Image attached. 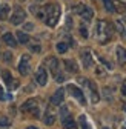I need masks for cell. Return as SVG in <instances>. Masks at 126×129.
<instances>
[{
	"instance_id": "cell-26",
	"label": "cell",
	"mask_w": 126,
	"mask_h": 129,
	"mask_svg": "<svg viewBox=\"0 0 126 129\" xmlns=\"http://www.w3.org/2000/svg\"><path fill=\"white\" fill-rule=\"evenodd\" d=\"M3 60H5L6 63H9V61L12 60V54H11V52H5V54H3Z\"/></svg>"
},
{
	"instance_id": "cell-18",
	"label": "cell",
	"mask_w": 126,
	"mask_h": 129,
	"mask_svg": "<svg viewBox=\"0 0 126 129\" xmlns=\"http://www.w3.org/2000/svg\"><path fill=\"white\" fill-rule=\"evenodd\" d=\"M43 121H45V124H54V121H55V117H54V114H51L49 111H46V114H45V117H43Z\"/></svg>"
},
{
	"instance_id": "cell-14",
	"label": "cell",
	"mask_w": 126,
	"mask_h": 129,
	"mask_svg": "<svg viewBox=\"0 0 126 129\" xmlns=\"http://www.w3.org/2000/svg\"><path fill=\"white\" fill-rule=\"evenodd\" d=\"M61 124H63V129H77V124L75 121L72 120L71 115H66L61 118Z\"/></svg>"
},
{
	"instance_id": "cell-21",
	"label": "cell",
	"mask_w": 126,
	"mask_h": 129,
	"mask_svg": "<svg viewBox=\"0 0 126 129\" xmlns=\"http://www.w3.org/2000/svg\"><path fill=\"white\" fill-rule=\"evenodd\" d=\"M80 126H82V129H92V126L88 123L86 115H80Z\"/></svg>"
},
{
	"instance_id": "cell-25",
	"label": "cell",
	"mask_w": 126,
	"mask_h": 129,
	"mask_svg": "<svg viewBox=\"0 0 126 129\" xmlns=\"http://www.w3.org/2000/svg\"><path fill=\"white\" fill-rule=\"evenodd\" d=\"M9 124V118H6V117H0V126L2 127H6Z\"/></svg>"
},
{
	"instance_id": "cell-17",
	"label": "cell",
	"mask_w": 126,
	"mask_h": 129,
	"mask_svg": "<svg viewBox=\"0 0 126 129\" xmlns=\"http://www.w3.org/2000/svg\"><path fill=\"white\" fill-rule=\"evenodd\" d=\"M63 63H65V66H66V71H69L72 74H75L78 71V66H77V63L74 60H65Z\"/></svg>"
},
{
	"instance_id": "cell-28",
	"label": "cell",
	"mask_w": 126,
	"mask_h": 129,
	"mask_svg": "<svg viewBox=\"0 0 126 129\" xmlns=\"http://www.w3.org/2000/svg\"><path fill=\"white\" fill-rule=\"evenodd\" d=\"M60 115H61V118H63V117H66V115H69V114H68V109H66L65 106H61V111H60Z\"/></svg>"
},
{
	"instance_id": "cell-27",
	"label": "cell",
	"mask_w": 126,
	"mask_h": 129,
	"mask_svg": "<svg viewBox=\"0 0 126 129\" xmlns=\"http://www.w3.org/2000/svg\"><path fill=\"white\" fill-rule=\"evenodd\" d=\"M80 34H82V37H88V29L85 28V26H80Z\"/></svg>"
},
{
	"instance_id": "cell-10",
	"label": "cell",
	"mask_w": 126,
	"mask_h": 129,
	"mask_svg": "<svg viewBox=\"0 0 126 129\" xmlns=\"http://www.w3.org/2000/svg\"><path fill=\"white\" fill-rule=\"evenodd\" d=\"M82 63H83V68H86V69L92 68L94 60H92V55H91L89 51H83L82 52Z\"/></svg>"
},
{
	"instance_id": "cell-29",
	"label": "cell",
	"mask_w": 126,
	"mask_h": 129,
	"mask_svg": "<svg viewBox=\"0 0 126 129\" xmlns=\"http://www.w3.org/2000/svg\"><path fill=\"white\" fill-rule=\"evenodd\" d=\"M121 92H123V95L126 97V80L123 82V85H121Z\"/></svg>"
},
{
	"instance_id": "cell-6",
	"label": "cell",
	"mask_w": 126,
	"mask_h": 129,
	"mask_svg": "<svg viewBox=\"0 0 126 129\" xmlns=\"http://www.w3.org/2000/svg\"><path fill=\"white\" fill-rule=\"evenodd\" d=\"M36 80H37V83H39L40 86H45L46 83H48V72H46V69H45L43 66L37 69V72H36Z\"/></svg>"
},
{
	"instance_id": "cell-2",
	"label": "cell",
	"mask_w": 126,
	"mask_h": 129,
	"mask_svg": "<svg viewBox=\"0 0 126 129\" xmlns=\"http://www.w3.org/2000/svg\"><path fill=\"white\" fill-rule=\"evenodd\" d=\"M112 32H114V28H112L111 23H108L105 20H99L97 22V26H96V39L100 43H106L108 40H111Z\"/></svg>"
},
{
	"instance_id": "cell-5",
	"label": "cell",
	"mask_w": 126,
	"mask_h": 129,
	"mask_svg": "<svg viewBox=\"0 0 126 129\" xmlns=\"http://www.w3.org/2000/svg\"><path fill=\"white\" fill-rule=\"evenodd\" d=\"M66 89L69 91V94H71L72 97H75V99L80 102V105H86V99H85V95H83V92H82L80 88H77L75 85H68Z\"/></svg>"
},
{
	"instance_id": "cell-19",
	"label": "cell",
	"mask_w": 126,
	"mask_h": 129,
	"mask_svg": "<svg viewBox=\"0 0 126 129\" xmlns=\"http://www.w3.org/2000/svg\"><path fill=\"white\" fill-rule=\"evenodd\" d=\"M9 12H11L9 6H2L0 8V20H6L9 17Z\"/></svg>"
},
{
	"instance_id": "cell-32",
	"label": "cell",
	"mask_w": 126,
	"mask_h": 129,
	"mask_svg": "<svg viewBox=\"0 0 126 129\" xmlns=\"http://www.w3.org/2000/svg\"><path fill=\"white\" fill-rule=\"evenodd\" d=\"M2 92H3V91H2V88H0V94H2Z\"/></svg>"
},
{
	"instance_id": "cell-7",
	"label": "cell",
	"mask_w": 126,
	"mask_h": 129,
	"mask_svg": "<svg viewBox=\"0 0 126 129\" xmlns=\"http://www.w3.org/2000/svg\"><path fill=\"white\" fill-rule=\"evenodd\" d=\"M19 72L22 75H28L29 72V55H23L19 63Z\"/></svg>"
},
{
	"instance_id": "cell-22",
	"label": "cell",
	"mask_w": 126,
	"mask_h": 129,
	"mask_svg": "<svg viewBox=\"0 0 126 129\" xmlns=\"http://www.w3.org/2000/svg\"><path fill=\"white\" fill-rule=\"evenodd\" d=\"M114 11H117V12H126V5L124 3H120V2H115L114 3Z\"/></svg>"
},
{
	"instance_id": "cell-8",
	"label": "cell",
	"mask_w": 126,
	"mask_h": 129,
	"mask_svg": "<svg viewBox=\"0 0 126 129\" xmlns=\"http://www.w3.org/2000/svg\"><path fill=\"white\" fill-rule=\"evenodd\" d=\"M63 99H65V91H63V89H57V91H55V94L51 97V105L58 106V105H61Z\"/></svg>"
},
{
	"instance_id": "cell-16",
	"label": "cell",
	"mask_w": 126,
	"mask_h": 129,
	"mask_svg": "<svg viewBox=\"0 0 126 129\" xmlns=\"http://www.w3.org/2000/svg\"><path fill=\"white\" fill-rule=\"evenodd\" d=\"M3 42H5L8 46H11V48L17 46V40H15V39H14V36H12V34H9V32L3 34Z\"/></svg>"
},
{
	"instance_id": "cell-1",
	"label": "cell",
	"mask_w": 126,
	"mask_h": 129,
	"mask_svg": "<svg viewBox=\"0 0 126 129\" xmlns=\"http://www.w3.org/2000/svg\"><path fill=\"white\" fill-rule=\"evenodd\" d=\"M60 19V6L55 3H48L43 6V20L48 26H55Z\"/></svg>"
},
{
	"instance_id": "cell-23",
	"label": "cell",
	"mask_w": 126,
	"mask_h": 129,
	"mask_svg": "<svg viewBox=\"0 0 126 129\" xmlns=\"http://www.w3.org/2000/svg\"><path fill=\"white\" fill-rule=\"evenodd\" d=\"M103 5H105L106 11L114 12V2H112V0H103Z\"/></svg>"
},
{
	"instance_id": "cell-31",
	"label": "cell",
	"mask_w": 126,
	"mask_h": 129,
	"mask_svg": "<svg viewBox=\"0 0 126 129\" xmlns=\"http://www.w3.org/2000/svg\"><path fill=\"white\" fill-rule=\"evenodd\" d=\"M26 129H37V127H34V126H29V127H26Z\"/></svg>"
},
{
	"instance_id": "cell-30",
	"label": "cell",
	"mask_w": 126,
	"mask_h": 129,
	"mask_svg": "<svg viewBox=\"0 0 126 129\" xmlns=\"http://www.w3.org/2000/svg\"><path fill=\"white\" fill-rule=\"evenodd\" d=\"M33 28H34V26H33V25H31V23H28V25L25 26V29H26V31H29V29H33Z\"/></svg>"
},
{
	"instance_id": "cell-11",
	"label": "cell",
	"mask_w": 126,
	"mask_h": 129,
	"mask_svg": "<svg viewBox=\"0 0 126 129\" xmlns=\"http://www.w3.org/2000/svg\"><path fill=\"white\" fill-rule=\"evenodd\" d=\"M115 54H117V61L121 64H126V49L123 46H117V49H115Z\"/></svg>"
},
{
	"instance_id": "cell-15",
	"label": "cell",
	"mask_w": 126,
	"mask_h": 129,
	"mask_svg": "<svg viewBox=\"0 0 126 129\" xmlns=\"http://www.w3.org/2000/svg\"><path fill=\"white\" fill-rule=\"evenodd\" d=\"M80 15H82V19H83V20L91 22V20H92V17H94V12H92V9H91L89 6H85V8L82 9Z\"/></svg>"
},
{
	"instance_id": "cell-24",
	"label": "cell",
	"mask_w": 126,
	"mask_h": 129,
	"mask_svg": "<svg viewBox=\"0 0 126 129\" xmlns=\"http://www.w3.org/2000/svg\"><path fill=\"white\" fill-rule=\"evenodd\" d=\"M57 51H58L60 54H65V52L68 51V45H66V43H63V42L57 43Z\"/></svg>"
},
{
	"instance_id": "cell-20",
	"label": "cell",
	"mask_w": 126,
	"mask_h": 129,
	"mask_svg": "<svg viewBox=\"0 0 126 129\" xmlns=\"http://www.w3.org/2000/svg\"><path fill=\"white\" fill-rule=\"evenodd\" d=\"M17 40H19V43L26 45V43H29V36L25 34V32H22V31H19L17 32Z\"/></svg>"
},
{
	"instance_id": "cell-12",
	"label": "cell",
	"mask_w": 126,
	"mask_h": 129,
	"mask_svg": "<svg viewBox=\"0 0 126 129\" xmlns=\"http://www.w3.org/2000/svg\"><path fill=\"white\" fill-rule=\"evenodd\" d=\"M2 77H3L5 83L8 85V88H9V89H12V88H17V83L14 82V78L11 77V72H9V71H3V72H2Z\"/></svg>"
},
{
	"instance_id": "cell-13",
	"label": "cell",
	"mask_w": 126,
	"mask_h": 129,
	"mask_svg": "<svg viewBox=\"0 0 126 129\" xmlns=\"http://www.w3.org/2000/svg\"><path fill=\"white\" fill-rule=\"evenodd\" d=\"M88 86H89V89H91V100H92V103H97L99 102V92H97V86H96V83L94 82H89L88 80V83H86Z\"/></svg>"
},
{
	"instance_id": "cell-33",
	"label": "cell",
	"mask_w": 126,
	"mask_h": 129,
	"mask_svg": "<svg viewBox=\"0 0 126 129\" xmlns=\"http://www.w3.org/2000/svg\"><path fill=\"white\" fill-rule=\"evenodd\" d=\"M124 112H126V105H124Z\"/></svg>"
},
{
	"instance_id": "cell-9",
	"label": "cell",
	"mask_w": 126,
	"mask_h": 129,
	"mask_svg": "<svg viewBox=\"0 0 126 129\" xmlns=\"http://www.w3.org/2000/svg\"><path fill=\"white\" fill-rule=\"evenodd\" d=\"M46 66L51 69V72L54 74V77L58 74V60H57L55 57H49V58H46Z\"/></svg>"
},
{
	"instance_id": "cell-4",
	"label": "cell",
	"mask_w": 126,
	"mask_h": 129,
	"mask_svg": "<svg viewBox=\"0 0 126 129\" xmlns=\"http://www.w3.org/2000/svg\"><path fill=\"white\" fill-rule=\"evenodd\" d=\"M25 17H26V12L22 8H15L14 12H12V15L9 17V20H11L12 25H20V23L25 22Z\"/></svg>"
},
{
	"instance_id": "cell-3",
	"label": "cell",
	"mask_w": 126,
	"mask_h": 129,
	"mask_svg": "<svg viewBox=\"0 0 126 129\" xmlns=\"http://www.w3.org/2000/svg\"><path fill=\"white\" fill-rule=\"evenodd\" d=\"M22 111L25 114L34 117V118H39L40 117V108H39V102L36 99H31V100H26L23 105H22Z\"/></svg>"
}]
</instances>
